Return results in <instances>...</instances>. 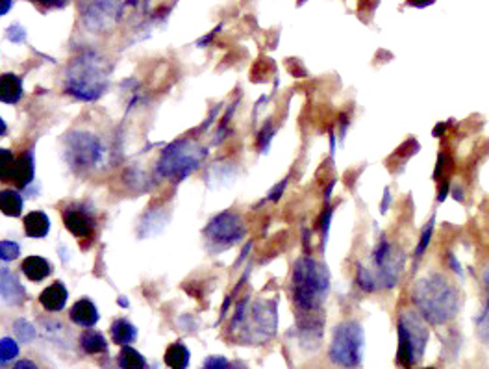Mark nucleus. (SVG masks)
I'll return each instance as SVG.
<instances>
[{"instance_id":"obj_28","label":"nucleus","mask_w":489,"mask_h":369,"mask_svg":"<svg viewBox=\"0 0 489 369\" xmlns=\"http://www.w3.org/2000/svg\"><path fill=\"white\" fill-rule=\"evenodd\" d=\"M358 286L363 291H374L376 290V279L372 277L365 268H358Z\"/></svg>"},{"instance_id":"obj_6","label":"nucleus","mask_w":489,"mask_h":369,"mask_svg":"<svg viewBox=\"0 0 489 369\" xmlns=\"http://www.w3.org/2000/svg\"><path fill=\"white\" fill-rule=\"evenodd\" d=\"M202 158H204V151L197 143L180 140L167 147V151L163 152V156L158 163V169L163 177L183 179L199 167Z\"/></svg>"},{"instance_id":"obj_17","label":"nucleus","mask_w":489,"mask_h":369,"mask_svg":"<svg viewBox=\"0 0 489 369\" xmlns=\"http://www.w3.org/2000/svg\"><path fill=\"white\" fill-rule=\"evenodd\" d=\"M22 274L32 282H41L50 274L52 268L43 256H26L21 263Z\"/></svg>"},{"instance_id":"obj_16","label":"nucleus","mask_w":489,"mask_h":369,"mask_svg":"<svg viewBox=\"0 0 489 369\" xmlns=\"http://www.w3.org/2000/svg\"><path fill=\"white\" fill-rule=\"evenodd\" d=\"M22 227H24V234L28 238H44L50 230L49 215L41 210H33V212L26 213L22 219Z\"/></svg>"},{"instance_id":"obj_21","label":"nucleus","mask_w":489,"mask_h":369,"mask_svg":"<svg viewBox=\"0 0 489 369\" xmlns=\"http://www.w3.org/2000/svg\"><path fill=\"white\" fill-rule=\"evenodd\" d=\"M0 208L8 218H19L22 212V197L15 190H2L0 193Z\"/></svg>"},{"instance_id":"obj_13","label":"nucleus","mask_w":489,"mask_h":369,"mask_svg":"<svg viewBox=\"0 0 489 369\" xmlns=\"http://www.w3.org/2000/svg\"><path fill=\"white\" fill-rule=\"evenodd\" d=\"M67 297H69V293H67L65 284L56 280L39 293V304L47 312H61L67 304Z\"/></svg>"},{"instance_id":"obj_19","label":"nucleus","mask_w":489,"mask_h":369,"mask_svg":"<svg viewBox=\"0 0 489 369\" xmlns=\"http://www.w3.org/2000/svg\"><path fill=\"white\" fill-rule=\"evenodd\" d=\"M110 332H111V340H113V343L122 347L130 345V343H133L135 338H138V329H135V327H133V325L124 318L115 319V321L111 323Z\"/></svg>"},{"instance_id":"obj_33","label":"nucleus","mask_w":489,"mask_h":369,"mask_svg":"<svg viewBox=\"0 0 489 369\" xmlns=\"http://www.w3.org/2000/svg\"><path fill=\"white\" fill-rule=\"evenodd\" d=\"M11 369H38V366H35L32 360H21V362H17Z\"/></svg>"},{"instance_id":"obj_5","label":"nucleus","mask_w":489,"mask_h":369,"mask_svg":"<svg viewBox=\"0 0 489 369\" xmlns=\"http://www.w3.org/2000/svg\"><path fill=\"white\" fill-rule=\"evenodd\" d=\"M365 336L358 321H343L333 329L330 360L341 368L354 369L363 360Z\"/></svg>"},{"instance_id":"obj_31","label":"nucleus","mask_w":489,"mask_h":369,"mask_svg":"<svg viewBox=\"0 0 489 369\" xmlns=\"http://www.w3.org/2000/svg\"><path fill=\"white\" fill-rule=\"evenodd\" d=\"M6 34H8V40L13 41V43H22V41H26V30L22 28L21 24H11L10 28L6 30Z\"/></svg>"},{"instance_id":"obj_23","label":"nucleus","mask_w":489,"mask_h":369,"mask_svg":"<svg viewBox=\"0 0 489 369\" xmlns=\"http://www.w3.org/2000/svg\"><path fill=\"white\" fill-rule=\"evenodd\" d=\"M80 345L85 352L89 354H97V352H106L108 351V341L100 332H94V330H89V332H83L80 336Z\"/></svg>"},{"instance_id":"obj_32","label":"nucleus","mask_w":489,"mask_h":369,"mask_svg":"<svg viewBox=\"0 0 489 369\" xmlns=\"http://www.w3.org/2000/svg\"><path fill=\"white\" fill-rule=\"evenodd\" d=\"M35 4H41L44 8H63L69 0H32Z\"/></svg>"},{"instance_id":"obj_10","label":"nucleus","mask_w":489,"mask_h":369,"mask_svg":"<svg viewBox=\"0 0 489 369\" xmlns=\"http://www.w3.org/2000/svg\"><path fill=\"white\" fill-rule=\"evenodd\" d=\"M67 145L71 149L69 158H71L72 165L88 167V165L97 162V158H99V141L94 140L93 136L72 134L67 140Z\"/></svg>"},{"instance_id":"obj_18","label":"nucleus","mask_w":489,"mask_h":369,"mask_svg":"<svg viewBox=\"0 0 489 369\" xmlns=\"http://www.w3.org/2000/svg\"><path fill=\"white\" fill-rule=\"evenodd\" d=\"M0 97H2V102H4V104H17L22 97V80L13 73L2 74Z\"/></svg>"},{"instance_id":"obj_9","label":"nucleus","mask_w":489,"mask_h":369,"mask_svg":"<svg viewBox=\"0 0 489 369\" xmlns=\"http://www.w3.org/2000/svg\"><path fill=\"white\" fill-rule=\"evenodd\" d=\"M372 260L378 268V280L383 288H393L399 282L400 271H402V256H397L393 245L388 240L378 243L376 251L372 254Z\"/></svg>"},{"instance_id":"obj_7","label":"nucleus","mask_w":489,"mask_h":369,"mask_svg":"<svg viewBox=\"0 0 489 369\" xmlns=\"http://www.w3.org/2000/svg\"><path fill=\"white\" fill-rule=\"evenodd\" d=\"M204 236L210 245L230 247L244 236L243 221L238 213H221L211 219L210 224L204 229Z\"/></svg>"},{"instance_id":"obj_4","label":"nucleus","mask_w":489,"mask_h":369,"mask_svg":"<svg viewBox=\"0 0 489 369\" xmlns=\"http://www.w3.org/2000/svg\"><path fill=\"white\" fill-rule=\"evenodd\" d=\"M399 332V349H397V363L402 369H411L424 354L428 341V329L424 319L415 312H404L397 325Z\"/></svg>"},{"instance_id":"obj_2","label":"nucleus","mask_w":489,"mask_h":369,"mask_svg":"<svg viewBox=\"0 0 489 369\" xmlns=\"http://www.w3.org/2000/svg\"><path fill=\"white\" fill-rule=\"evenodd\" d=\"M108 85V65L99 54L83 52L67 69V91L82 101H94Z\"/></svg>"},{"instance_id":"obj_12","label":"nucleus","mask_w":489,"mask_h":369,"mask_svg":"<svg viewBox=\"0 0 489 369\" xmlns=\"http://www.w3.org/2000/svg\"><path fill=\"white\" fill-rule=\"evenodd\" d=\"M4 182H11L17 188H26L33 180V156L32 152H22L21 156L15 158L8 171L2 173Z\"/></svg>"},{"instance_id":"obj_3","label":"nucleus","mask_w":489,"mask_h":369,"mask_svg":"<svg viewBox=\"0 0 489 369\" xmlns=\"http://www.w3.org/2000/svg\"><path fill=\"white\" fill-rule=\"evenodd\" d=\"M330 277L321 263L302 258L295 263L293 277H291V295L295 306L304 312H311L321 306L328 293Z\"/></svg>"},{"instance_id":"obj_14","label":"nucleus","mask_w":489,"mask_h":369,"mask_svg":"<svg viewBox=\"0 0 489 369\" xmlns=\"http://www.w3.org/2000/svg\"><path fill=\"white\" fill-rule=\"evenodd\" d=\"M69 318L74 325L78 327H83V329H89L93 327L99 321V310L94 306V302L91 299H78L74 304H72L71 312H69Z\"/></svg>"},{"instance_id":"obj_25","label":"nucleus","mask_w":489,"mask_h":369,"mask_svg":"<svg viewBox=\"0 0 489 369\" xmlns=\"http://www.w3.org/2000/svg\"><path fill=\"white\" fill-rule=\"evenodd\" d=\"M13 332H15L17 338H19L22 343H28V341H32L33 338H35V329H33L32 323L26 321V319H19V321H15V325H13Z\"/></svg>"},{"instance_id":"obj_26","label":"nucleus","mask_w":489,"mask_h":369,"mask_svg":"<svg viewBox=\"0 0 489 369\" xmlns=\"http://www.w3.org/2000/svg\"><path fill=\"white\" fill-rule=\"evenodd\" d=\"M19 254H21V247L17 245L15 241L4 240L0 243V258H2V262H13Z\"/></svg>"},{"instance_id":"obj_1","label":"nucleus","mask_w":489,"mask_h":369,"mask_svg":"<svg viewBox=\"0 0 489 369\" xmlns=\"http://www.w3.org/2000/svg\"><path fill=\"white\" fill-rule=\"evenodd\" d=\"M411 297L428 323H445L454 318L460 310V293L439 274L419 280Z\"/></svg>"},{"instance_id":"obj_29","label":"nucleus","mask_w":489,"mask_h":369,"mask_svg":"<svg viewBox=\"0 0 489 369\" xmlns=\"http://www.w3.org/2000/svg\"><path fill=\"white\" fill-rule=\"evenodd\" d=\"M476 325H478V334H480V338L489 340V297H488V301H486V306H483L482 313L478 315Z\"/></svg>"},{"instance_id":"obj_27","label":"nucleus","mask_w":489,"mask_h":369,"mask_svg":"<svg viewBox=\"0 0 489 369\" xmlns=\"http://www.w3.org/2000/svg\"><path fill=\"white\" fill-rule=\"evenodd\" d=\"M433 221L436 219H430V223H426V227L422 229V234H421V240H419V245H417L415 249V256L421 258L422 254H424V251L428 249V243H430V240H432V234H433Z\"/></svg>"},{"instance_id":"obj_36","label":"nucleus","mask_w":489,"mask_h":369,"mask_svg":"<svg viewBox=\"0 0 489 369\" xmlns=\"http://www.w3.org/2000/svg\"><path fill=\"white\" fill-rule=\"evenodd\" d=\"M388 204H389V190H386V197H383V202H382V206H380V210L386 212V210H388Z\"/></svg>"},{"instance_id":"obj_38","label":"nucleus","mask_w":489,"mask_h":369,"mask_svg":"<svg viewBox=\"0 0 489 369\" xmlns=\"http://www.w3.org/2000/svg\"><path fill=\"white\" fill-rule=\"evenodd\" d=\"M422 369H436V368H422Z\"/></svg>"},{"instance_id":"obj_8","label":"nucleus","mask_w":489,"mask_h":369,"mask_svg":"<svg viewBox=\"0 0 489 369\" xmlns=\"http://www.w3.org/2000/svg\"><path fill=\"white\" fill-rule=\"evenodd\" d=\"M121 10L119 0H83L80 13L89 30L102 32L115 23L121 15Z\"/></svg>"},{"instance_id":"obj_11","label":"nucleus","mask_w":489,"mask_h":369,"mask_svg":"<svg viewBox=\"0 0 489 369\" xmlns=\"http://www.w3.org/2000/svg\"><path fill=\"white\" fill-rule=\"evenodd\" d=\"M65 229L76 238H89L94 232V219L80 206H71L61 213Z\"/></svg>"},{"instance_id":"obj_20","label":"nucleus","mask_w":489,"mask_h":369,"mask_svg":"<svg viewBox=\"0 0 489 369\" xmlns=\"http://www.w3.org/2000/svg\"><path fill=\"white\" fill-rule=\"evenodd\" d=\"M165 366L169 369H188L189 360H191V352L182 341H176V343H171L167 347L165 351Z\"/></svg>"},{"instance_id":"obj_37","label":"nucleus","mask_w":489,"mask_h":369,"mask_svg":"<svg viewBox=\"0 0 489 369\" xmlns=\"http://www.w3.org/2000/svg\"><path fill=\"white\" fill-rule=\"evenodd\" d=\"M119 302H121V306H122V308H126V306H128V301H126V299H124V297H121V299H119Z\"/></svg>"},{"instance_id":"obj_34","label":"nucleus","mask_w":489,"mask_h":369,"mask_svg":"<svg viewBox=\"0 0 489 369\" xmlns=\"http://www.w3.org/2000/svg\"><path fill=\"white\" fill-rule=\"evenodd\" d=\"M452 195H454L456 201H460V202L463 201V199H465V195H463V190H461L460 186H456L454 191H452Z\"/></svg>"},{"instance_id":"obj_22","label":"nucleus","mask_w":489,"mask_h":369,"mask_svg":"<svg viewBox=\"0 0 489 369\" xmlns=\"http://www.w3.org/2000/svg\"><path fill=\"white\" fill-rule=\"evenodd\" d=\"M117 363L121 369H147V360L143 354L130 345L122 347L119 356H117Z\"/></svg>"},{"instance_id":"obj_15","label":"nucleus","mask_w":489,"mask_h":369,"mask_svg":"<svg viewBox=\"0 0 489 369\" xmlns=\"http://www.w3.org/2000/svg\"><path fill=\"white\" fill-rule=\"evenodd\" d=\"M26 299V291L17 280V277L8 269H2V301L11 306H21Z\"/></svg>"},{"instance_id":"obj_35","label":"nucleus","mask_w":489,"mask_h":369,"mask_svg":"<svg viewBox=\"0 0 489 369\" xmlns=\"http://www.w3.org/2000/svg\"><path fill=\"white\" fill-rule=\"evenodd\" d=\"M11 4H13V0H2V10H0V13L6 15V13L11 10Z\"/></svg>"},{"instance_id":"obj_30","label":"nucleus","mask_w":489,"mask_h":369,"mask_svg":"<svg viewBox=\"0 0 489 369\" xmlns=\"http://www.w3.org/2000/svg\"><path fill=\"white\" fill-rule=\"evenodd\" d=\"M230 362L222 356H208L200 369H230Z\"/></svg>"},{"instance_id":"obj_24","label":"nucleus","mask_w":489,"mask_h":369,"mask_svg":"<svg viewBox=\"0 0 489 369\" xmlns=\"http://www.w3.org/2000/svg\"><path fill=\"white\" fill-rule=\"evenodd\" d=\"M17 354H19L17 341L11 340V338H2V341H0V362H2V366H8Z\"/></svg>"}]
</instances>
